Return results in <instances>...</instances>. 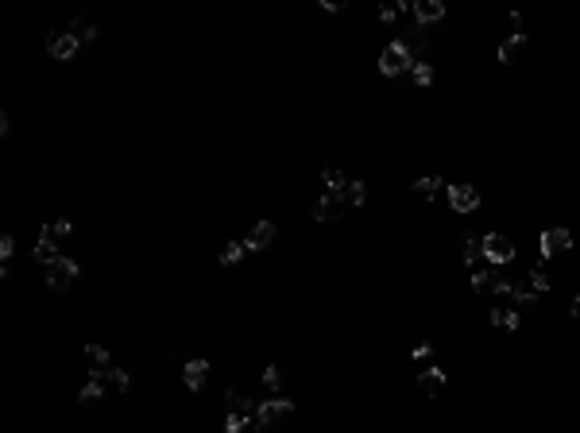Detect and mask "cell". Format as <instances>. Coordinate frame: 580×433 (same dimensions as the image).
I'll return each mask as SVG.
<instances>
[{
	"label": "cell",
	"mask_w": 580,
	"mask_h": 433,
	"mask_svg": "<svg viewBox=\"0 0 580 433\" xmlns=\"http://www.w3.org/2000/svg\"><path fill=\"white\" fill-rule=\"evenodd\" d=\"M491 325H495V329H519V309L495 306L491 309Z\"/></svg>",
	"instance_id": "17"
},
{
	"label": "cell",
	"mask_w": 580,
	"mask_h": 433,
	"mask_svg": "<svg viewBox=\"0 0 580 433\" xmlns=\"http://www.w3.org/2000/svg\"><path fill=\"white\" fill-rule=\"evenodd\" d=\"M441 186H445V182H441L437 175H426V178H418V182H414V193H422V198H433Z\"/></svg>",
	"instance_id": "25"
},
{
	"label": "cell",
	"mask_w": 580,
	"mask_h": 433,
	"mask_svg": "<svg viewBox=\"0 0 580 433\" xmlns=\"http://www.w3.org/2000/svg\"><path fill=\"white\" fill-rule=\"evenodd\" d=\"M263 387L267 391H279V367H267L263 372Z\"/></svg>",
	"instance_id": "32"
},
{
	"label": "cell",
	"mask_w": 580,
	"mask_h": 433,
	"mask_svg": "<svg viewBox=\"0 0 580 433\" xmlns=\"http://www.w3.org/2000/svg\"><path fill=\"white\" fill-rule=\"evenodd\" d=\"M105 387L128 391V387H132V379H128V372H120V367H105Z\"/></svg>",
	"instance_id": "19"
},
{
	"label": "cell",
	"mask_w": 580,
	"mask_h": 433,
	"mask_svg": "<svg viewBox=\"0 0 580 433\" xmlns=\"http://www.w3.org/2000/svg\"><path fill=\"white\" fill-rule=\"evenodd\" d=\"M410 70H414V54H410L403 43H391V47H383V54H379V74L398 78V74H410Z\"/></svg>",
	"instance_id": "1"
},
{
	"label": "cell",
	"mask_w": 580,
	"mask_h": 433,
	"mask_svg": "<svg viewBox=\"0 0 580 433\" xmlns=\"http://www.w3.org/2000/svg\"><path fill=\"white\" fill-rule=\"evenodd\" d=\"M572 317H577V321H580V298L572 302Z\"/></svg>",
	"instance_id": "36"
},
{
	"label": "cell",
	"mask_w": 580,
	"mask_h": 433,
	"mask_svg": "<svg viewBox=\"0 0 580 433\" xmlns=\"http://www.w3.org/2000/svg\"><path fill=\"white\" fill-rule=\"evenodd\" d=\"M205 379H209V360H190V364L182 367V383L190 387V391H198Z\"/></svg>",
	"instance_id": "11"
},
{
	"label": "cell",
	"mask_w": 580,
	"mask_h": 433,
	"mask_svg": "<svg viewBox=\"0 0 580 433\" xmlns=\"http://www.w3.org/2000/svg\"><path fill=\"white\" fill-rule=\"evenodd\" d=\"M418 391H422L426 399L441 395V391H445V372H441V367H426V372L418 375Z\"/></svg>",
	"instance_id": "10"
},
{
	"label": "cell",
	"mask_w": 580,
	"mask_h": 433,
	"mask_svg": "<svg viewBox=\"0 0 580 433\" xmlns=\"http://www.w3.org/2000/svg\"><path fill=\"white\" fill-rule=\"evenodd\" d=\"M294 414V402H287V399H267V402H259L256 406V422L259 425H275V422H282V418H290Z\"/></svg>",
	"instance_id": "5"
},
{
	"label": "cell",
	"mask_w": 580,
	"mask_h": 433,
	"mask_svg": "<svg viewBox=\"0 0 580 433\" xmlns=\"http://www.w3.org/2000/svg\"><path fill=\"white\" fill-rule=\"evenodd\" d=\"M85 356H89L93 367H113V360H108V348H105V344H85Z\"/></svg>",
	"instance_id": "22"
},
{
	"label": "cell",
	"mask_w": 580,
	"mask_h": 433,
	"mask_svg": "<svg viewBox=\"0 0 580 433\" xmlns=\"http://www.w3.org/2000/svg\"><path fill=\"white\" fill-rule=\"evenodd\" d=\"M430 356H433V344H430V341H422V344L414 348V360H430Z\"/></svg>",
	"instance_id": "33"
},
{
	"label": "cell",
	"mask_w": 580,
	"mask_h": 433,
	"mask_svg": "<svg viewBox=\"0 0 580 433\" xmlns=\"http://www.w3.org/2000/svg\"><path fill=\"white\" fill-rule=\"evenodd\" d=\"M244 251H248V248H244V244H240V240H232V244H224V248H221V263H224V267H232V263H240V259H244Z\"/></svg>",
	"instance_id": "21"
},
{
	"label": "cell",
	"mask_w": 580,
	"mask_h": 433,
	"mask_svg": "<svg viewBox=\"0 0 580 433\" xmlns=\"http://www.w3.org/2000/svg\"><path fill=\"white\" fill-rule=\"evenodd\" d=\"M12 251H16V240H12V236H0V259H4V263L12 259Z\"/></svg>",
	"instance_id": "31"
},
{
	"label": "cell",
	"mask_w": 580,
	"mask_h": 433,
	"mask_svg": "<svg viewBox=\"0 0 580 433\" xmlns=\"http://www.w3.org/2000/svg\"><path fill=\"white\" fill-rule=\"evenodd\" d=\"M340 198H345L348 205H364V198H368V186H364V182H348Z\"/></svg>",
	"instance_id": "26"
},
{
	"label": "cell",
	"mask_w": 580,
	"mask_h": 433,
	"mask_svg": "<svg viewBox=\"0 0 580 433\" xmlns=\"http://www.w3.org/2000/svg\"><path fill=\"white\" fill-rule=\"evenodd\" d=\"M271 240H275V225L271 221H256V225L248 228V236H244V248L263 251V248H271Z\"/></svg>",
	"instance_id": "7"
},
{
	"label": "cell",
	"mask_w": 580,
	"mask_h": 433,
	"mask_svg": "<svg viewBox=\"0 0 580 433\" xmlns=\"http://www.w3.org/2000/svg\"><path fill=\"white\" fill-rule=\"evenodd\" d=\"M259 430H263V425H259V422H256V418H248V422H244V425H240V433H259Z\"/></svg>",
	"instance_id": "34"
},
{
	"label": "cell",
	"mask_w": 580,
	"mask_h": 433,
	"mask_svg": "<svg viewBox=\"0 0 580 433\" xmlns=\"http://www.w3.org/2000/svg\"><path fill=\"white\" fill-rule=\"evenodd\" d=\"M461 259H464L468 267H472V275H488V271H491L488 256H484V236H464V244H461Z\"/></svg>",
	"instance_id": "3"
},
{
	"label": "cell",
	"mask_w": 580,
	"mask_h": 433,
	"mask_svg": "<svg viewBox=\"0 0 580 433\" xmlns=\"http://www.w3.org/2000/svg\"><path fill=\"white\" fill-rule=\"evenodd\" d=\"M321 8H325V12H340L345 4H340V0H321Z\"/></svg>",
	"instance_id": "35"
},
{
	"label": "cell",
	"mask_w": 580,
	"mask_h": 433,
	"mask_svg": "<svg viewBox=\"0 0 580 433\" xmlns=\"http://www.w3.org/2000/svg\"><path fill=\"white\" fill-rule=\"evenodd\" d=\"M441 16H445V4H441V0H418L414 4V20L418 24H437Z\"/></svg>",
	"instance_id": "12"
},
{
	"label": "cell",
	"mask_w": 580,
	"mask_h": 433,
	"mask_svg": "<svg viewBox=\"0 0 580 433\" xmlns=\"http://www.w3.org/2000/svg\"><path fill=\"white\" fill-rule=\"evenodd\" d=\"M224 402H229V414H240V418H256V406H252V399H244L236 387H229L224 391Z\"/></svg>",
	"instance_id": "14"
},
{
	"label": "cell",
	"mask_w": 580,
	"mask_h": 433,
	"mask_svg": "<svg viewBox=\"0 0 580 433\" xmlns=\"http://www.w3.org/2000/svg\"><path fill=\"white\" fill-rule=\"evenodd\" d=\"M538 244H542V251H546V256H557V251H569L572 248V236H569V228H546V233L538 236Z\"/></svg>",
	"instance_id": "8"
},
{
	"label": "cell",
	"mask_w": 580,
	"mask_h": 433,
	"mask_svg": "<svg viewBox=\"0 0 580 433\" xmlns=\"http://www.w3.org/2000/svg\"><path fill=\"white\" fill-rule=\"evenodd\" d=\"M499 283H503V279H499L495 271H488V275H472V291H476V294H488V291L495 294Z\"/></svg>",
	"instance_id": "20"
},
{
	"label": "cell",
	"mask_w": 580,
	"mask_h": 433,
	"mask_svg": "<svg viewBox=\"0 0 580 433\" xmlns=\"http://www.w3.org/2000/svg\"><path fill=\"white\" fill-rule=\"evenodd\" d=\"M522 50H526V35H511V39L503 43V47H499V62H519V54Z\"/></svg>",
	"instance_id": "16"
},
{
	"label": "cell",
	"mask_w": 580,
	"mask_h": 433,
	"mask_svg": "<svg viewBox=\"0 0 580 433\" xmlns=\"http://www.w3.org/2000/svg\"><path fill=\"white\" fill-rule=\"evenodd\" d=\"M78 47H82V43H78V35H50L47 39V50H50V59H74L78 54Z\"/></svg>",
	"instance_id": "9"
},
{
	"label": "cell",
	"mask_w": 580,
	"mask_h": 433,
	"mask_svg": "<svg viewBox=\"0 0 580 433\" xmlns=\"http://www.w3.org/2000/svg\"><path fill=\"white\" fill-rule=\"evenodd\" d=\"M484 256H488V263H511V259H514V244H511V236H503V233H488V236H484Z\"/></svg>",
	"instance_id": "4"
},
{
	"label": "cell",
	"mask_w": 580,
	"mask_h": 433,
	"mask_svg": "<svg viewBox=\"0 0 580 433\" xmlns=\"http://www.w3.org/2000/svg\"><path fill=\"white\" fill-rule=\"evenodd\" d=\"M101 391H105V383H97V379H89V383H85L82 391H78V402H82V406H93V402L101 399Z\"/></svg>",
	"instance_id": "23"
},
{
	"label": "cell",
	"mask_w": 580,
	"mask_h": 433,
	"mask_svg": "<svg viewBox=\"0 0 580 433\" xmlns=\"http://www.w3.org/2000/svg\"><path fill=\"white\" fill-rule=\"evenodd\" d=\"M340 201H345L340 193H325V198L314 205V221H321V225H325V221H333V216L340 213Z\"/></svg>",
	"instance_id": "15"
},
{
	"label": "cell",
	"mask_w": 580,
	"mask_h": 433,
	"mask_svg": "<svg viewBox=\"0 0 580 433\" xmlns=\"http://www.w3.org/2000/svg\"><path fill=\"white\" fill-rule=\"evenodd\" d=\"M70 35H78V43H93L97 39V27L85 24V20H74V24H70Z\"/></svg>",
	"instance_id": "27"
},
{
	"label": "cell",
	"mask_w": 580,
	"mask_h": 433,
	"mask_svg": "<svg viewBox=\"0 0 580 433\" xmlns=\"http://www.w3.org/2000/svg\"><path fill=\"white\" fill-rule=\"evenodd\" d=\"M398 16H403V4H398V0H387V4L379 8V20H398Z\"/></svg>",
	"instance_id": "30"
},
{
	"label": "cell",
	"mask_w": 580,
	"mask_h": 433,
	"mask_svg": "<svg viewBox=\"0 0 580 433\" xmlns=\"http://www.w3.org/2000/svg\"><path fill=\"white\" fill-rule=\"evenodd\" d=\"M35 259H39V263H55V259H58V248H55V244H43V240H39V248H35Z\"/></svg>",
	"instance_id": "29"
},
{
	"label": "cell",
	"mask_w": 580,
	"mask_h": 433,
	"mask_svg": "<svg viewBox=\"0 0 580 433\" xmlns=\"http://www.w3.org/2000/svg\"><path fill=\"white\" fill-rule=\"evenodd\" d=\"M74 279H78V263H74V259L58 256L55 263H47V286H50V291H66Z\"/></svg>",
	"instance_id": "2"
},
{
	"label": "cell",
	"mask_w": 580,
	"mask_h": 433,
	"mask_svg": "<svg viewBox=\"0 0 580 433\" xmlns=\"http://www.w3.org/2000/svg\"><path fill=\"white\" fill-rule=\"evenodd\" d=\"M66 236H70V221H66V216H58V221H50V225H43L39 240H43V244H55V248H58V244L66 240Z\"/></svg>",
	"instance_id": "13"
},
{
	"label": "cell",
	"mask_w": 580,
	"mask_h": 433,
	"mask_svg": "<svg viewBox=\"0 0 580 433\" xmlns=\"http://www.w3.org/2000/svg\"><path fill=\"white\" fill-rule=\"evenodd\" d=\"M530 291H534V294H546V291H549V271H546V263H538V267L530 271Z\"/></svg>",
	"instance_id": "24"
},
{
	"label": "cell",
	"mask_w": 580,
	"mask_h": 433,
	"mask_svg": "<svg viewBox=\"0 0 580 433\" xmlns=\"http://www.w3.org/2000/svg\"><path fill=\"white\" fill-rule=\"evenodd\" d=\"M321 182L329 186V193H345L348 178H345V170H340V167H325L321 170Z\"/></svg>",
	"instance_id": "18"
},
{
	"label": "cell",
	"mask_w": 580,
	"mask_h": 433,
	"mask_svg": "<svg viewBox=\"0 0 580 433\" xmlns=\"http://www.w3.org/2000/svg\"><path fill=\"white\" fill-rule=\"evenodd\" d=\"M449 205H453V213H472V209L480 205V190L468 186V182L449 186Z\"/></svg>",
	"instance_id": "6"
},
{
	"label": "cell",
	"mask_w": 580,
	"mask_h": 433,
	"mask_svg": "<svg viewBox=\"0 0 580 433\" xmlns=\"http://www.w3.org/2000/svg\"><path fill=\"white\" fill-rule=\"evenodd\" d=\"M410 78H414V85H433V66H430V62H414Z\"/></svg>",
	"instance_id": "28"
}]
</instances>
